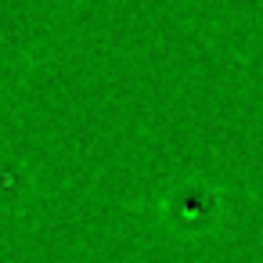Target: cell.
<instances>
[{
  "label": "cell",
  "mask_w": 263,
  "mask_h": 263,
  "mask_svg": "<svg viewBox=\"0 0 263 263\" xmlns=\"http://www.w3.org/2000/svg\"><path fill=\"white\" fill-rule=\"evenodd\" d=\"M148 216L162 231H170L184 241H198V238H209L223 227L227 198L216 184L198 180V177H184V180L166 184L148 202Z\"/></svg>",
  "instance_id": "6da1fadb"
},
{
  "label": "cell",
  "mask_w": 263,
  "mask_h": 263,
  "mask_svg": "<svg viewBox=\"0 0 263 263\" xmlns=\"http://www.w3.org/2000/svg\"><path fill=\"white\" fill-rule=\"evenodd\" d=\"M36 202V180L26 162L0 159V220H22Z\"/></svg>",
  "instance_id": "7a4b0ae2"
}]
</instances>
